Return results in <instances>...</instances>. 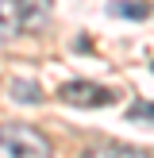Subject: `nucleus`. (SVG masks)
<instances>
[{
	"instance_id": "obj_6",
	"label": "nucleus",
	"mask_w": 154,
	"mask_h": 158,
	"mask_svg": "<svg viewBox=\"0 0 154 158\" xmlns=\"http://www.w3.org/2000/svg\"><path fill=\"white\" fill-rule=\"evenodd\" d=\"M12 97H15V100H38V89H35L31 81H15V85H12Z\"/></svg>"
},
{
	"instance_id": "obj_5",
	"label": "nucleus",
	"mask_w": 154,
	"mask_h": 158,
	"mask_svg": "<svg viewBox=\"0 0 154 158\" xmlns=\"http://www.w3.org/2000/svg\"><path fill=\"white\" fill-rule=\"evenodd\" d=\"M108 12L123 15V19H146V15H150V8H146L143 0H112V4H108Z\"/></svg>"
},
{
	"instance_id": "obj_4",
	"label": "nucleus",
	"mask_w": 154,
	"mask_h": 158,
	"mask_svg": "<svg viewBox=\"0 0 154 158\" xmlns=\"http://www.w3.org/2000/svg\"><path fill=\"white\" fill-rule=\"evenodd\" d=\"M81 158H150V154L135 151V147H123V143H96V147H89Z\"/></svg>"
},
{
	"instance_id": "obj_7",
	"label": "nucleus",
	"mask_w": 154,
	"mask_h": 158,
	"mask_svg": "<svg viewBox=\"0 0 154 158\" xmlns=\"http://www.w3.org/2000/svg\"><path fill=\"white\" fill-rule=\"evenodd\" d=\"M127 120H154V104L150 100H139L135 108H127Z\"/></svg>"
},
{
	"instance_id": "obj_1",
	"label": "nucleus",
	"mask_w": 154,
	"mask_h": 158,
	"mask_svg": "<svg viewBox=\"0 0 154 158\" xmlns=\"http://www.w3.org/2000/svg\"><path fill=\"white\" fill-rule=\"evenodd\" d=\"M0 158H50V143L27 123H8L0 135Z\"/></svg>"
},
{
	"instance_id": "obj_3",
	"label": "nucleus",
	"mask_w": 154,
	"mask_h": 158,
	"mask_svg": "<svg viewBox=\"0 0 154 158\" xmlns=\"http://www.w3.org/2000/svg\"><path fill=\"white\" fill-rule=\"evenodd\" d=\"M46 19H50V0H19V23L27 31L46 27Z\"/></svg>"
},
{
	"instance_id": "obj_8",
	"label": "nucleus",
	"mask_w": 154,
	"mask_h": 158,
	"mask_svg": "<svg viewBox=\"0 0 154 158\" xmlns=\"http://www.w3.org/2000/svg\"><path fill=\"white\" fill-rule=\"evenodd\" d=\"M8 4H15V0H8Z\"/></svg>"
},
{
	"instance_id": "obj_2",
	"label": "nucleus",
	"mask_w": 154,
	"mask_h": 158,
	"mask_svg": "<svg viewBox=\"0 0 154 158\" xmlns=\"http://www.w3.org/2000/svg\"><path fill=\"white\" fill-rule=\"evenodd\" d=\"M58 97L66 100V104H73V108L112 104V89H104V85H96V81H66V85L58 89Z\"/></svg>"
}]
</instances>
